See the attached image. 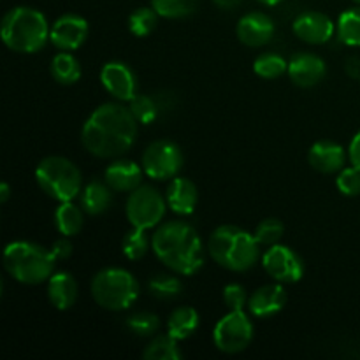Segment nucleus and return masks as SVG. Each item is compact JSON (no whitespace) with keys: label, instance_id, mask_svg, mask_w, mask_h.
<instances>
[{"label":"nucleus","instance_id":"1","mask_svg":"<svg viewBox=\"0 0 360 360\" xmlns=\"http://www.w3.org/2000/svg\"><path fill=\"white\" fill-rule=\"evenodd\" d=\"M139 122L122 102L102 104L81 129L84 150L97 158H118L134 146Z\"/></svg>","mask_w":360,"mask_h":360},{"label":"nucleus","instance_id":"2","mask_svg":"<svg viewBox=\"0 0 360 360\" xmlns=\"http://www.w3.org/2000/svg\"><path fill=\"white\" fill-rule=\"evenodd\" d=\"M157 259L179 276H193L206 262V246L195 229L183 220L162 224L151 238Z\"/></svg>","mask_w":360,"mask_h":360},{"label":"nucleus","instance_id":"3","mask_svg":"<svg viewBox=\"0 0 360 360\" xmlns=\"http://www.w3.org/2000/svg\"><path fill=\"white\" fill-rule=\"evenodd\" d=\"M207 253L224 269L246 273L260 257V245L255 234L236 225H220L207 241Z\"/></svg>","mask_w":360,"mask_h":360},{"label":"nucleus","instance_id":"4","mask_svg":"<svg viewBox=\"0 0 360 360\" xmlns=\"http://www.w3.org/2000/svg\"><path fill=\"white\" fill-rule=\"evenodd\" d=\"M51 27L44 14L34 7L18 6L7 11L2 18V41L11 51L32 55L41 51L49 41Z\"/></svg>","mask_w":360,"mask_h":360},{"label":"nucleus","instance_id":"5","mask_svg":"<svg viewBox=\"0 0 360 360\" xmlns=\"http://www.w3.org/2000/svg\"><path fill=\"white\" fill-rule=\"evenodd\" d=\"M56 259L51 250L32 241H13L4 250V267L23 285H41L55 273Z\"/></svg>","mask_w":360,"mask_h":360},{"label":"nucleus","instance_id":"6","mask_svg":"<svg viewBox=\"0 0 360 360\" xmlns=\"http://www.w3.org/2000/svg\"><path fill=\"white\" fill-rule=\"evenodd\" d=\"M39 188L58 202H69L79 197L83 190V176L77 165L65 157H46L35 169Z\"/></svg>","mask_w":360,"mask_h":360},{"label":"nucleus","instance_id":"7","mask_svg":"<svg viewBox=\"0 0 360 360\" xmlns=\"http://www.w3.org/2000/svg\"><path fill=\"white\" fill-rule=\"evenodd\" d=\"M91 297L108 311H125L139 297V283L132 273L122 267L98 271L90 285Z\"/></svg>","mask_w":360,"mask_h":360},{"label":"nucleus","instance_id":"8","mask_svg":"<svg viewBox=\"0 0 360 360\" xmlns=\"http://www.w3.org/2000/svg\"><path fill=\"white\" fill-rule=\"evenodd\" d=\"M165 210H167V199L150 185H141L132 190L125 206L130 225L144 231L157 227L164 220Z\"/></svg>","mask_w":360,"mask_h":360},{"label":"nucleus","instance_id":"9","mask_svg":"<svg viewBox=\"0 0 360 360\" xmlns=\"http://www.w3.org/2000/svg\"><path fill=\"white\" fill-rule=\"evenodd\" d=\"M183 164H185V157H183L181 148L174 141L169 139H158L148 144L141 157L144 174L157 181H167L179 176Z\"/></svg>","mask_w":360,"mask_h":360},{"label":"nucleus","instance_id":"10","mask_svg":"<svg viewBox=\"0 0 360 360\" xmlns=\"http://www.w3.org/2000/svg\"><path fill=\"white\" fill-rule=\"evenodd\" d=\"M214 347L229 355L246 350L253 341V323L245 309H236L221 316L213 330Z\"/></svg>","mask_w":360,"mask_h":360},{"label":"nucleus","instance_id":"11","mask_svg":"<svg viewBox=\"0 0 360 360\" xmlns=\"http://www.w3.org/2000/svg\"><path fill=\"white\" fill-rule=\"evenodd\" d=\"M262 267L278 283H297L306 273V264L297 252L285 245H273L262 255Z\"/></svg>","mask_w":360,"mask_h":360},{"label":"nucleus","instance_id":"12","mask_svg":"<svg viewBox=\"0 0 360 360\" xmlns=\"http://www.w3.org/2000/svg\"><path fill=\"white\" fill-rule=\"evenodd\" d=\"M88 37V21L79 14H63L51 25L49 41L60 51H76Z\"/></svg>","mask_w":360,"mask_h":360},{"label":"nucleus","instance_id":"13","mask_svg":"<svg viewBox=\"0 0 360 360\" xmlns=\"http://www.w3.org/2000/svg\"><path fill=\"white\" fill-rule=\"evenodd\" d=\"M101 83L120 102H130L137 95V77L123 62H108L101 69Z\"/></svg>","mask_w":360,"mask_h":360},{"label":"nucleus","instance_id":"14","mask_svg":"<svg viewBox=\"0 0 360 360\" xmlns=\"http://www.w3.org/2000/svg\"><path fill=\"white\" fill-rule=\"evenodd\" d=\"M292 30L301 41L308 44H326L336 34V25L327 14L319 13V11H308L295 18Z\"/></svg>","mask_w":360,"mask_h":360},{"label":"nucleus","instance_id":"15","mask_svg":"<svg viewBox=\"0 0 360 360\" xmlns=\"http://www.w3.org/2000/svg\"><path fill=\"white\" fill-rule=\"evenodd\" d=\"M274 32H276V25H274L273 18L260 11L245 14L236 27L239 42L248 48H262V46L269 44L274 37Z\"/></svg>","mask_w":360,"mask_h":360},{"label":"nucleus","instance_id":"16","mask_svg":"<svg viewBox=\"0 0 360 360\" xmlns=\"http://www.w3.org/2000/svg\"><path fill=\"white\" fill-rule=\"evenodd\" d=\"M327 65L315 53H295L288 60V77L299 88H313L326 77Z\"/></svg>","mask_w":360,"mask_h":360},{"label":"nucleus","instance_id":"17","mask_svg":"<svg viewBox=\"0 0 360 360\" xmlns=\"http://www.w3.org/2000/svg\"><path fill=\"white\" fill-rule=\"evenodd\" d=\"M288 301L287 290L283 288V283H269L264 287L257 288L248 299V311L250 315L257 319H271L278 315L285 308Z\"/></svg>","mask_w":360,"mask_h":360},{"label":"nucleus","instance_id":"18","mask_svg":"<svg viewBox=\"0 0 360 360\" xmlns=\"http://www.w3.org/2000/svg\"><path fill=\"white\" fill-rule=\"evenodd\" d=\"M347 151L334 141H319L309 148L308 162L316 172L322 174H338L347 164Z\"/></svg>","mask_w":360,"mask_h":360},{"label":"nucleus","instance_id":"19","mask_svg":"<svg viewBox=\"0 0 360 360\" xmlns=\"http://www.w3.org/2000/svg\"><path fill=\"white\" fill-rule=\"evenodd\" d=\"M165 199H167V206L172 213L179 214V217H188L195 211L197 202H199V192L192 179L176 176L169 181Z\"/></svg>","mask_w":360,"mask_h":360},{"label":"nucleus","instance_id":"20","mask_svg":"<svg viewBox=\"0 0 360 360\" xmlns=\"http://www.w3.org/2000/svg\"><path fill=\"white\" fill-rule=\"evenodd\" d=\"M143 165H137L136 162L120 158L105 167L104 179L115 192H132L137 186L143 185Z\"/></svg>","mask_w":360,"mask_h":360},{"label":"nucleus","instance_id":"21","mask_svg":"<svg viewBox=\"0 0 360 360\" xmlns=\"http://www.w3.org/2000/svg\"><path fill=\"white\" fill-rule=\"evenodd\" d=\"M77 295H79V287L72 274L65 271L53 273L48 280V299L53 308L67 311L76 304Z\"/></svg>","mask_w":360,"mask_h":360},{"label":"nucleus","instance_id":"22","mask_svg":"<svg viewBox=\"0 0 360 360\" xmlns=\"http://www.w3.org/2000/svg\"><path fill=\"white\" fill-rule=\"evenodd\" d=\"M112 192L115 190L105 183V179H90L79 193V206L90 217L104 214L112 204Z\"/></svg>","mask_w":360,"mask_h":360},{"label":"nucleus","instance_id":"23","mask_svg":"<svg viewBox=\"0 0 360 360\" xmlns=\"http://www.w3.org/2000/svg\"><path fill=\"white\" fill-rule=\"evenodd\" d=\"M199 329V313L192 306H178L174 311L169 315L167 333L174 340L185 341Z\"/></svg>","mask_w":360,"mask_h":360},{"label":"nucleus","instance_id":"24","mask_svg":"<svg viewBox=\"0 0 360 360\" xmlns=\"http://www.w3.org/2000/svg\"><path fill=\"white\" fill-rule=\"evenodd\" d=\"M49 72L51 77L58 84L63 86H70V84L77 83L81 79V63L76 56L70 51H60L51 58V65H49Z\"/></svg>","mask_w":360,"mask_h":360},{"label":"nucleus","instance_id":"25","mask_svg":"<svg viewBox=\"0 0 360 360\" xmlns=\"http://www.w3.org/2000/svg\"><path fill=\"white\" fill-rule=\"evenodd\" d=\"M55 225L56 231L62 236L72 238L77 236L84 227V211L81 206L69 202H60V206L55 211Z\"/></svg>","mask_w":360,"mask_h":360},{"label":"nucleus","instance_id":"26","mask_svg":"<svg viewBox=\"0 0 360 360\" xmlns=\"http://www.w3.org/2000/svg\"><path fill=\"white\" fill-rule=\"evenodd\" d=\"M176 273H157L148 280V292L157 301H174L183 294V281Z\"/></svg>","mask_w":360,"mask_h":360},{"label":"nucleus","instance_id":"27","mask_svg":"<svg viewBox=\"0 0 360 360\" xmlns=\"http://www.w3.org/2000/svg\"><path fill=\"white\" fill-rule=\"evenodd\" d=\"M336 30L341 44L360 48V6L341 13Z\"/></svg>","mask_w":360,"mask_h":360},{"label":"nucleus","instance_id":"28","mask_svg":"<svg viewBox=\"0 0 360 360\" xmlns=\"http://www.w3.org/2000/svg\"><path fill=\"white\" fill-rule=\"evenodd\" d=\"M181 357L183 352L179 350L178 340H174L169 333L155 336L143 352L144 360H179Z\"/></svg>","mask_w":360,"mask_h":360},{"label":"nucleus","instance_id":"29","mask_svg":"<svg viewBox=\"0 0 360 360\" xmlns=\"http://www.w3.org/2000/svg\"><path fill=\"white\" fill-rule=\"evenodd\" d=\"M151 248V239L148 238L144 229L132 227L122 239V252L129 260L136 262L146 257L148 250Z\"/></svg>","mask_w":360,"mask_h":360},{"label":"nucleus","instance_id":"30","mask_svg":"<svg viewBox=\"0 0 360 360\" xmlns=\"http://www.w3.org/2000/svg\"><path fill=\"white\" fill-rule=\"evenodd\" d=\"M151 7L167 20H181L195 13L199 0H150Z\"/></svg>","mask_w":360,"mask_h":360},{"label":"nucleus","instance_id":"31","mask_svg":"<svg viewBox=\"0 0 360 360\" xmlns=\"http://www.w3.org/2000/svg\"><path fill=\"white\" fill-rule=\"evenodd\" d=\"M253 70H255L257 76L264 77V79H276V77L288 72V62L278 53H262V55L257 56Z\"/></svg>","mask_w":360,"mask_h":360},{"label":"nucleus","instance_id":"32","mask_svg":"<svg viewBox=\"0 0 360 360\" xmlns=\"http://www.w3.org/2000/svg\"><path fill=\"white\" fill-rule=\"evenodd\" d=\"M160 14L153 7H137L129 16V28L136 37H146L157 28Z\"/></svg>","mask_w":360,"mask_h":360},{"label":"nucleus","instance_id":"33","mask_svg":"<svg viewBox=\"0 0 360 360\" xmlns=\"http://www.w3.org/2000/svg\"><path fill=\"white\" fill-rule=\"evenodd\" d=\"M129 108L132 111L134 118L141 125H150V123H153L158 118V112H160V104H158L157 97H150V95L144 94H137L129 102Z\"/></svg>","mask_w":360,"mask_h":360},{"label":"nucleus","instance_id":"34","mask_svg":"<svg viewBox=\"0 0 360 360\" xmlns=\"http://www.w3.org/2000/svg\"><path fill=\"white\" fill-rule=\"evenodd\" d=\"M125 326L134 336L137 338H151L160 329V319L155 313L139 311L134 315L127 316Z\"/></svg>","mask_w":360,"mask_h":360},{"label":"nucleus","instance_id":"35","mask_svg":"<svg viewBox=\"0 0 360 360\" xmlns=\"http://www.w3.org/2000/svg\"><path fill=\"white\" fill-rule=\"evenodd\" d=\"M285 227L278 218H266V220L260 221L255 229V239L259 241L260 246H273L280 243V239L283 238Z\"/></svg>","mask_w":360,"mask_h":360},{"label":"nucleus","instance_id":"36","mask_svg":"<svg viewBox=\"0 0 360 360\" xmlns=\"http://www.w3.org/2000/svg\"><path fill=\"white\" fill-rule=\"evenodd\" d=\"M336 186L343 195L357 197L360 195V169L352 165L338 172Z\"/></svg>","mask_w":360,"mask_h":360},{"label":"nucleus","instance_id":"37","mask_svg":"<svg viewBox=\"0 0 360 360\" xmlns=\"http://www.w3.org/2000/svg\"><path fill=\"white\" fill-rule=\"evenodd\" d=\"M224 302L231 311L236 309L248 308V294H246L245 287L239 283H229L224 287Z\"/></svg>","mask_w":360,"mask_h":360},{"label":"nucleus","instance_id":"38","mask_svg":"<svg viewBox=\"0 0 360 360\" xmlns=\"http://www.w3.org/2000/svg\"><path fill=\"white\" fill-rule=\"evenodd\" d=\"M51 253L55 255L56 260H67L70 255H72V243L69 241L67 236L56 239L51 246Z\"/></svg>","mask_w":360,"mask_h":360},{"label":"nucleus","instance_id":"39","mask_svg":"<svg viewBox=\"0 0 360 360\" xmlns=\"http://www.w3.org/2000/svg\"><path fill=\"white\" fill-rule=\"evenodd\" d=\"M348 158H350L352 165L360 169V130L354 136L350 146H348Z\"/></svg>","mask_w":360,"mask_h":360},{"label":"nucleus","instance_id":"40","mask_svg":"<svg viewBox=\"0 0 360 360\" xmlns=\"http://www.w3.org/2000/svg\"><path fill=\"white\" fill-rule=\"evenodd\" d=\"M345 72L352 79H360V58L359 56H348L345 62Z\"/></svg>","mask_w":360,"mask_h":360},{"label":"nucleus","instance_id":"41","mask_svg":"<svg viewBox=\"0 0 360 360\" xmlns=\"http://www.w3.org/2000/svg\"><path fill=\"white\" fill-rule=\"evenodd\" d=\"M213 2H214V6L220 7V9L232 11V9H236V7H238L243 0H213Z\"/></svg>","mask_w":360,"mask_h":360},{"label":"nucleus","instance_id":"42","mask_svg":"<svg viewBox=\"0 0 360 360\" xmlns=\"http://www.w3.org/2000/svg\"><path fill=\"white\" fill-rule=\"evenodd\" d=\"M11 197V188L7 183H2L0 185V204H6Z\"/></svg>","mask_w":360,"mask_h":360},{"label":"nucleus","instance_id":"43","mask_svg":"<svg viewBox=\"0 0 360 360\" xmlns=\"http://www.w3.org/2000/svg\"><path fill=\"white\" fill-rule=\"evenodd\" d=\"M260 4H264V6H278V4L285 2V0H259Z\"/></svg>","mask_w":360,"mask_h":360},{"label":"nucleus","instance_id":"44","mask_svg":"<svg viewBox=\"0 0 360 360\" xmlns=\"http://www.w3.org/2000/svg\"><path fill=\"white\" fill-rule=\"evenodd\" d=\"M352 2H355V4H357V6H360V0H352Z\"/></svg>","mask_w":360,"mask_h":360}]
</instances>
